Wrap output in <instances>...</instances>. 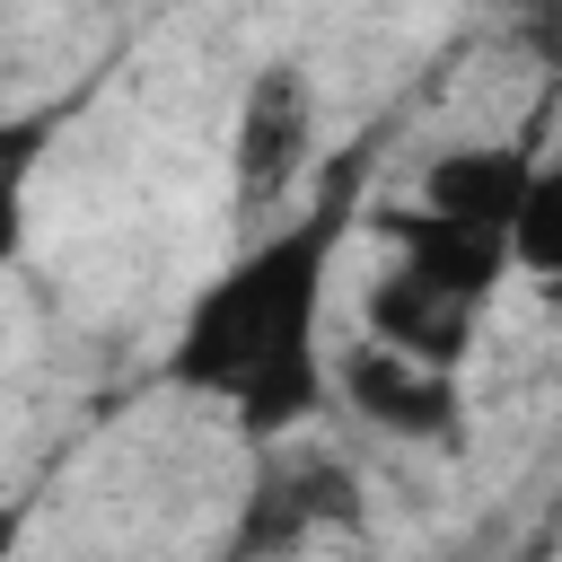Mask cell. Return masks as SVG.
<instances>
[{"label": "cell", "instance_id": "ba28073f", "mask_svg": "<svg viewBox=\"0 0 562 562\" xmlns=\"http://www.w3.org/2000/svg\"><path fill=\"white\" fill-rule=\"evenodd\" d=\"M509 272H527L544 299H562V158H544V167H536V184H527V202H518Z\"/></svg>", "mask_w": 562, "mask_h": 562}, {"label": "cell", "instance_id": "30bf717a", "mask_svg": "<svg viewBox=\"0 0 562 562\" xmlns=\"http://www.w3.org/2000/svg\"><path fill=\"white\" fill-rule=\"evenodd\" d=\"M26 492H0V562H18V544H26Z\"/></svg>", "mask_w": 562, "mask_h": 562}, {"label": "cell", "instance_id": "277c9868", "mask_svg": "<svg viewBox=\"0 0 562 562\" xmlns=\"http://www.w3.org/2000/svg\"><path fill=\"white\" fill-rule=\"evenodd\" d=\"M544 149L536 132H501V140H448L422 158V184H413V211H439V220H465V228H492L509 237L518 228V202L536 184Z\"/></svg>", "mask_w": 562, "mask_h": 562}, {"label": "cell", "instance_id": "5b68a950", "mask_svg": "<svg viewBox=\"0 0 562 562\" xmlns=\"http://www.w3.org/2000/svg\"><path fill=\"white\" fill-rule=\"evenodd\" d=\"M369 228L386 237V263L492 307V290L509 281V237L492 228H465V220H439V211H413V202H369Z\"/></svg>", "mask_w": 562, "mask_h": 562}, {"label": "cell", "instance_id": "9c48e42d", "mask_svg": "<svg viewBox=\"0 0 562 562\" xmlns=\"http://www.w3.org/2000/svg\"><path fill=\"white\" fill-rule=\"evenodd\" d=\"M518 53L562 88V0H536V9H518Z\"/></svg>", "mask_w": 562, "mask_h": 562}, {"label": "cell", "instance_id": "7a4b0ae2", "mask_svg": "<svg viewBox=\"0 0 562 562\" xmlns=\"http://www.w3.org/2000/svg\"><path fill=\"white\" fill-rule=\"evenodd\" d=\"M316 176V79L299 61H263L237 97V140H228V184L246 211H272L307 193Z\"/></svg>", "mask_w": 562, "mask_h": 562}, {"label": "cell", "instance_id": "52a82bcc", "mask_svg": "<svg viewBox=\"0 0 562 562\" xmlns=\"http://www.w3.org/2000/svg\"><path fill=\"white\" fill-rule=\"evenodd\" d=\"M79 105H88V88L0 114V272H18V263H26V193H35V167H44L53 132H61Z\"/></svg>", "mask_w": 562, "mask_h": 562}, {"label": "cell", "instance_id": "6da1fadb", "mask_svg": "<svg viewBox=\"0 0 562 562\" xmlns=\"http://www.w3.org/2000/svg\"><path fill=\"white\" fill-rule=\"evenodd\" d=\"M369 176L378 149H342L307 176V193L255 228L176 316L167 342V386L202 395L237 422L246 448H281L299 422H316L334 404V360H325V299H334V263L351 246V228L369 220Z\"/></svg>", "mask_w": 562, "mask_h": 562}, {"label": "cell", "instance_id": "8992f818", "mask_svg": "<svg viewBox=\"0 0 562 562\" xmlns=\"http://www.w3.org/2000/svg\"><path fill=\"white\" fill-rule=\"evenodd\" d=\"M474 325H483L474 299L422 281V272H404V263H386V272L360 290V334L386 342V351H404V360H430V369H465Z\"/></svg>", "mask_w": 562, "mask_h": 562}, {"label": "cell", "instance_id": "3957f363", "mask_svg": "<svg viewBox=\"0 0 562 562\" xmlns=\"http://www.w3.org/2000/svg\"><path fill=\"white\" fill-rule=\"evenodd\" d=\"M334 395L369 430H386V439H430V448H457L465 439V386H457V369L404 360V351H386L369 334L334 360Z\"/></svg>", "mask_w": 562, "mask_h": 562}, {"label": "cell", "instance_id": "8fae6325", "mask_svg": "<svg viewBox=\"0 0 562 562\" xmlns=\"http://www.w3.org/2000/svg\"><path fill=\"white\" fill-rule=\"evenodd\" d=\"M492 9H509V18H518V9H536V0H492Z\"/></svg>", "mask_w": 562, "mask_h": 562}]
</instances>
